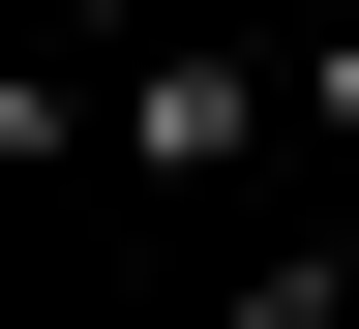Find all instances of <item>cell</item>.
<instances>
[{
  "label": "cell",
  "mask_w": 359,
  "mask_h": 329,
  "mask_svg": "<svg viewBox=\"0 0 359 329\" xmlns=\"http://www.w3.org/2000/svg\"><path fill=\"white\" fill-rule=\"evenodd\" d=\"M240 120H269L240 30H150V60H120V180H240Z\"/></svg>",
  "instance_id": "obj_1"
},
{
  "label": "cell",
  "mask_w": 359,
  "mask_h": 329,
  "mask_svg": "<svg viewBox=\"0 0 359 329\" xmlns=\"http://www.w3.org/2000/svg\"><path fill=\"white\" fill-rule=\"evenodd\" d=\"M240 329H359V240H269V269H240Z\"/></svg>",
  "instance_id": "obj_2"
},
{
  "label": "cell",
  "mask_w": 359,
  "mask_h": 329,
  "mask_svg": "<svg viewBox=\"0 0 359 329\" xmlns=\"http://www.w3.org/2000/svg\"><path fill=\"white\" fill-rule=\"evenodd\" d=\"M299 150H359V0H299Z\"/></svg>",
  "instance_id": "obj_3"
}]
</instances>
